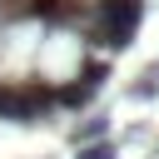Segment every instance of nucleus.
I'll return each instance as SVG.
<instances>
[{"label": "nucleus", "mask_w": 159, "mask_h": 159, "mask_svg": "<svg viewBox=\"0 0 159 159\" xmlns=\"http://www.w3.org/2000/svg\"><path fill=\"white\" fill-rule=\"evenodd\" d=\"M80 80H84V84H94V89H99V84H104V80H109V65H104V60H89V65H84V70H80Z\"/></svg>", "instance_id": "20e7f679"}, {"label": "nucleus", "mask_w": 159, "mask_h": 159, "mask_svg": "<svg viewBox=\"0 0 159 159\" xmlns=\"http://www.w3.org/2000/svg\"><path fill=\"white\" fill-rule=\"evenodd\" d=\"M55 94V104H70V109H80V104H89L94 99V84H84V80H70V84H60V89H50Z\"/></svg>", "instance_id": "f03ea898"}, {"label": "nucleus", "mask_w": 159, "mask_h": 159, "mask_svg": "<svg viewBox=\"0 0 159 159\" xmlns=\"http://www.w3.org/2000/svg\"><path fill=\"white\" fill-rule=\"evenodd\" d=\"M139 15H144V0H94V40L109 50H124L134 40Z\"/></svg>", "instance_id": "f257e3e1"}, {"label": "nucleus", "mask_w": 159, "mask_h": 159, "mask_svg": "<svg viewBox=\"0 0 159 159\" xmlns=\"http://www.w3.org/2000/svg\"><path fill=\"white\" fill-rule=\"evenodd\" d=\"M75 159H114V144H104V139H94V144H80V149H75Z\"/></svg>", "instance_id": "423d86ee"}, {"label": "nucleus", "mask_w": 159, "mask_h": 159, "mask_svg": "<svg viewBox=\"0 0 159 159\" xmlns=\"http://www.w3.org/2000/svg\"><path fill=\"white\" fill-rule=\"evenodd\" d=\"M104 129H109V119H84V124L75 129V149H80V144H94V139H104Z\"/></svg>", "instance_id": "7ed1b4c3"}, {"label": "nucleus", "mask_w": 159, "mask_h": 159, "mask_svg": "<svg viewBox=\"0 0 159 159\" xmlns=\"http://www.w3.org/2000/svg\"><path fill=\"white\" fill-rule=\"evenodd\" d=\"M25 10H30V15H45V20H65V5H60V0H30Z\"/></svg>", "instance_id": "39448f33"}]
</instances>
